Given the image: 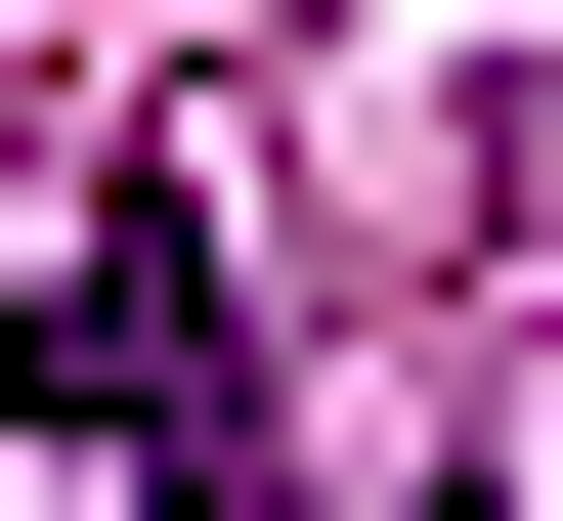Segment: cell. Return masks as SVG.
Instances as JSON below:
<instances>
[{
    "instance_id": "obj_1",
    "label": "cell",
    "mask_w": 563,
    "mask_h": 521,
    "mask_svg": "<svg viewBox=\"0 0 563 521\" xmlns=\"http://www.w3.org/2000/svg\"><path fill=\"white\" fill-rule=\"evenodd\" d=\"M44 435L131 478V521H303V435H261V304H217L174 218H87V304H44Z\"/></svg>"
}]
</instances>
